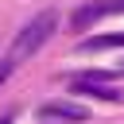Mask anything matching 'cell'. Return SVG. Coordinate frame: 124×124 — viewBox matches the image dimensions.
Here are the masks:
<instances>
[{"label":"cell","mask_w":124,"mask_h":124,"mask_svg":"<svg viewBox=\"0 0 124 124\" xmlns=\"http://www.w3.org/2000/svg\"><path fill=\"white\" fill-rule=\"evenodd\" d=\"M54 27H58V12L50 8V12H39V16H31L23 27H19V35L12 39V62H23V58H31L50 35H54Z\"/></svg>","instance_id":"cell-1"},{"label":"cell","mask_w":124,"mask_h":124,"mask_svg":"<svg viewBox=\"0 0 124 124\" xmlns=\"http://www.w3.org/2000/svg\"><path fill=\"white\" fill-rule=\"evenodd\" d=\"M74 93L93 97V101H112V105H120V101H124V89H120V85H112V81H108V74H78V78H74Z\"/></svg>","instance_id":"cell-2"},{"label":"cell","mask_w":124,"mask_h":124,"mask_svg":"<svg viewBox=\"0 0 124 124\" xmlns=\"http://www.w3.org/2000/svg\"><path fill=\"white\" fill-rule=\"evenodd\" d=\"M39 116L43 120H74V124H85L89 120V108L85 105H74V101H46V105H39Z\"/></svg>","instance_id":"cell-3"},{"label":"cell","mask_w":124,"mask_h":124,"mask_svg":"<svg viewBox=\"0 0 124 124\" xmlns=\"http://www.w3.org/2000/svg\"><path fill=\"white\" fill-rule=\"evenodd\" d=\"M112 46H124V31H112V35H93V39H81V50H112Z\"/></svg>","instance_id":"cell-4"},{"label":"cell","mask_w":124,"mask_h":124,"mask_svg":"<svg viewBox=\"0 0 124 124\" xmlns=\"http://www.w3.org/2000/svg\"><path fill=\"white\" fill-rule=\"evenodd\" d=\"M12 66H16V62H12V58H0V81H4V78H8V74H12Z\"/></svg>","instance_id":"cell-5"},{"label":"cell","mask_w":124,"mask_h":124,"mask_svg":"<svg viewBox=\"0 0 124 124\" xmlns=\"http://www.w3.org/2000/svg\"><path fill=\"white\" fill-rule=\"evenodd\" d=\"M0 124H12V112H8V116H0Z\"/></svg>","instance_id":"cell-6"}]
</instances>
